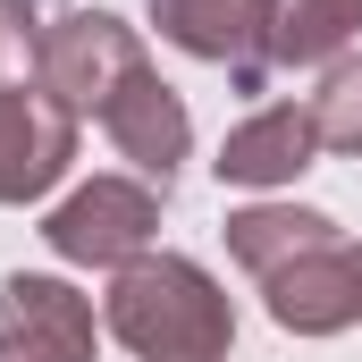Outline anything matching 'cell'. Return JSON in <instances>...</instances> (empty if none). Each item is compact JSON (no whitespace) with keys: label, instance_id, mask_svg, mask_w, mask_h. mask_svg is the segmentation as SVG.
I'll use <instances>...</instances> for the list:
<instances>
[{"label":"cell","instance_id":"6da1fadb","mask_svg":"<svg viewBox=\"0 0 362 362\" xmlns=\"http://www.w3.org/2000/svg\"><path fill=\"white\" fill-rule=\"evenodd\" d=\"M101 320L144 362H228V337H236L219 278L185 253H135L127 270H110Z\"/></svg>","mask_w":362,"mask_h":362},{"label":"cell","instance_id":"7a4b0ae2","mask_svg":"<svg viewBox=\"0 0 362 362\" xmlns=\"http://www.w3.org/2000/svg\"><path fill=\"white\" fill-rule=\"evenodd\" d=\"M144 68H152V59H144L135 25H118L110 8H68V17H51L42 42H34V85L59 93L76 118H101Z\"/></svg>","mask_w":362,"mask_h":362},{"label":"cell","instance_id":"3957f363","mask_svg":"<svg viewBox=\"0 0 362 362\" xmlns=\"http://www.w3.org/2000/svg\"><path fill=\"white\" fill-rule=\"evenodd\" d=\"M152 228H160V194L144 177H93L42 219V245L76 270H127L152 245Z\"/></svg>","mask_w":362,"mask_h":362},{"label":"cell","instance_id":"277c9868","mask_svg":"<svg viewBox=\"0 0 362 362\" xmlns=\"http://www.w3.org/2000/svg\"><path fill=\"white\" fill-rule=\"evenodd\" d=\"M160 42H177L185 59L228 68L245 93L270 85V34H278V0H152Z\"/></svg>","mask_w":362,"mask_h":362},{"label":"cell","instance_id":"5b68a950","mask_svg":"<svg viewBox=\"0 0 362 362\" xmlns=\"http://www.w3.org/2000/svg\"><path fill=\"white\" fill-rule=\"evenodd\" d=\"M76 110L59 93L25 85V76H0V202H34L68 177L76 160Z\"/></svg>","mask_w":362,"mask_h":362},{"label":"cell","instance_id":"8992f818","mask_svg":"<svg viewBox=\"0 0 362 362\" xmlns=\"http://www.w3.org/2000/svg\"><path fill=\"white\" fill-rule=\"evenodd\" d=\"M0 362H93V303L68 278L17 270L0 286Z\"/></svg>","mask_w":362,"mask_h":362},{"label":"cell","instance_id":"52a82bcc","mask_svg":"<svg viewBox=\"0 0 362 362\" xmlns=\"http://www.w3.org/2000/svg\"><path fill=\"white\" fill-rule=\"evenodd\" d=\"M262 295H270V320H278V329H295V337H337V329H354V320H362V270H354V245L337 236V245L295 253L286 270L262 278Z\"/></svg>","mask_w":362,"mask_h":362},{"label":"cell","instance_id":"ba28073f","mask_svg":"<svg viewBox=\"0 0 362 362\" xmlns=\"http://www.w3.org/2000/svg\"><path fill=\"white\" fill-rule=\"evenodd\" d=\"M93 127L118 144V160H135V177H144V185H169V177H177V160L194 152V118H185L177 93L160 85V68H144V76L118 93Z\"/></svg>","mask_w":362,"mask_h":362},{"label":"cell","instance_id":"9c48e42d","mask_svg":"<svg viewBox=\"0 0 362 362\" xmlns=\"http://www.w3.org/2000/svg\"><path fill=\"white\" fill-rule=\"evenodd\" d=\"M320 160V127H312V101H270V110H253L228 144H219V185H253V194H270V185H295L303 169Z\"/></svg>","mask_w":362,"mask_h":362},{"label":"cell","instance_id":"30bf717a","mask_svg":"<svg viewBox=\"0 0 362 362\" xmlns=\"http://www.w3.org/2000/svg\"><path fill=\"white\" fill-rule=\"evenodd\" d=\"M312 245H337L329 211H303V202H245V211H228V253H236V270H253V278L286 270Z\"/></svg>","mask_w":362,"mask_h":362},{"label":"cell","instance_id":"8fae6325","mask_svg":"<svg viewBox=\"0 0 362 362\" xmlns=\"http://www.w3.org/2000/svg\"><path fill=\"white\" fill-rule=\"evenodd\" d=\"M354 34H362V0H278L270 68H312V59H337Z\"/></svg>","mask_w":362,"mask_h":362},{"label":"cell","instance_id":"7c38bea8","mask_svg":"<svg viewBox=\"0 0 362 362\" xmlns=\"http://www.w3.org/2000/svg\"><path fill=\"white\" fill-rule=\"evenodd\" d=\"M312 127H320V152H362V51L329 59V76L312 93Z\"/></svg>","mask_w":362,"mask_h":362},{"label":"cell","instance_id":"4fadbf2b","mask_svg":"<svg viewBox=\"0 0 362 362\" xmlns=\"http://www.w3.org/2000/svg\"><path fill=\"white\" fill-rule=\"evenodd\" d=\"M34 42H42L34 8H25V0H0V76H8V59H17V51L34 59Z\"/></svg>","mask_w":362,"mask_h":362},{"label":"cell","instance_id":"5bb4252c","mask_svg":"<svg viewBox=\"0 0 362 362\" xmlns=\"http://www.w3.org/2000/svg\"><path fill=\"white\" fill-rule=\"evenodd\" d=\"M354 270H362V245H354Z\"/></svg>","mask_w":362,"mask_h":362}]
</instances>
